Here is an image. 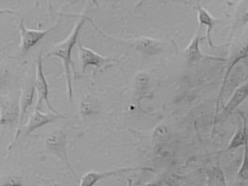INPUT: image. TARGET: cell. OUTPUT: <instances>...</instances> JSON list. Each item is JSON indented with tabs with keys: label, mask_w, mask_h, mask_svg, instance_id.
Returning <instances> with one entry per match:
<instances>
[{
	"label": "cell",
	"mask_w": 248,
	"mask_h": 186,
	"mask_svg": "<svg viewBox=\"0 0 248 186\" xmlns=\"http://www.w3.org/2000/svg\"><path fill=\"white\" fill-rule=\"evenodd\" d=\"M66 117V114L53 112H43L40 109H34L29 116L27 123L23 126L25 136H28L42 126Z\"/></svg>",
	"instance_id": "9c48e42d"
},
{
	"label": "cell",
	"mask_w": 248,
	"mask_h": 186,
	"mask_svg": "<svg viewBox=\"0 0 248 186\" xmlns=\"http://www.w3.org/2000/svg\"><path fill=\"white\" fill-rule=\"evenodd\" d=\"M207 184L208 186H227L224 173L219 167H214L209 170Z\"/></svg>",
	"instance_id": "e0dca14e"
},
{
	"label": "cell",
	"mask_w": 248,
	"mask_h": 186,
	"mask_svg": "<svg viewBox=\"0 0 248 186\" xmlns=\"http://www.w3.org/2000/svg\"><path fill=\"white\" fill-rule=\"evenodd\" d=\"M248 96V80L240 85L232 93L223 108L224 117L229 115Z\"/></svg>",
	"instance_id": "5bb4252c"
},
{
	"label": "cell",
	"mask_w": 248,
	"mask_h": 186,
	"mask_svg": "<svg viewBox=\"0 0 248 186\" xmlns=\"http://www.w3.org/2000/svg\"><path fill=\"white\" fill-rule=\"evenodd\" d=\"M115 173L114 171H88L81 177L78 186H93L101 179L111 176Z\"/></svg>",
	"instance_id": "9a60e30c"
},
{
	"label": "cell",
	"mask_w": 248,
	"mask_h": 186,
	"mask_svg": "<svg viewBox=\"0 0 248 186\" xmlns=\"http://www.w3.org/2000/svg\"><path fill=\"white\" fill-rule=\"evenodd\" d=\"M98 104L91 93L84 94L79 102L78 111L81 119L91 118L98 112Z\"/></svg>",
	"instance_id": "4fadbf2b"
},
{
	"label": "cell",
	"mask_w": 248,
	"mask_h": 186,
	"mask_svg": "<svg viewBox=\"0 0 248 186\" xmlns=\"http://www.w3.org/2000/svg\"><path fill=\"white\" fill-rule=\"evenodd\" d=\"M84 11L79 14L71 31L62 40L57 43L43 56V60L51 56L58 57L62 62V75L65 77L67 97L70 104L72 103L73 88L71 79V69L74 70V65L71 59V51L74 46L77 43L78 33L87 16Z\"/></svg>",
	"instance_id": "6da1fadb"
},
{
	"label": "cell",
	"mask_w": 248,
	"mask_h": 186,
	"mask_svg": "<svg viewBox=\"0 0 248 186\" xmlns=\"http://www.w3.org/2000/svg\"><path fill=\"white\" fill-rule=\"evenodd\" d=\"M68 133L62 128H55L47 132L43 144V152L57 158L71 171L73 169L67 150Z\"/></svg>",
	"instance_id": "7a4b0ae2"
},
{
	"label": "cell",
	"mask_w": 248,
	"mask_h": 186,
	"mask_svg": "<svg viewBox=\"0 0 248 186\" xmlns=\"http://www.w3.org/2000/svg\"><path fill=\"white\" fill-rule=\"evenodd\" d=\"M115 40L128 44L137 50L146 55H155L160 52L165 44L160 40L148 36H140L133 39H121L113 38Z\"/></svg>",
	"instance_id": "30bf717a"
},
{
	"label": "cell",
	"mask_w": 248,
	"mask_h": 186,
	"mask_svg": "<svg viewBox=\"0 0 248 186\" xmlns=\"http://www.w3.org/2000/svg\"><path fill=\"white\" fill-rule=\"evenodd\" d=\"M33 80L34 79L27 81L20 90L19 95V119L13 140L8 146L7 149L8 150H11L16 142L22 129V124L24 116L27 113L28 108L33 102V96L35 92Z\"/></svg>",
	"instance_id": "52a82bcc"
},
{
	"label": "cell",
	"mask_w": 248,
	"mask_h": 186,
	"mask_svg": "<svg viewBox=\"0 0 248 186\" xmlns=\"http://www.w3.org/2000/svg\"><path fill=\"white\" fill-rule=\"evenodd\" d=\"M201 27V26L199 25L198 31L191 39L187 46L183 50V54L186 61L189 63L205 60L226 61V59L204 54L200 49V42L206 38L205 37H202L200 35Z\"/></svg>",
	"instance_id": "ba28073f"
},
{
	"label": "cell",
	"mask_w": 248,
	"mask_h": 186,
	"mask_svg": "<svg viewBox=\"0 0 248 186\" xmlns=\"http://www.w3.org/2000/svg\"><path fill=\"white\" fill-rule=\"evenodd\" d=\"M194 7L197 10L199 25L200 26L204 25L206 27L207 29L205 38L209 47L212 48H220V46H226V45L222 46L215 45L211 38V33L213 28L217 23L220 22V21L211 15L208 11L201 5L197 4L195 5Z\"/></svg>",
	"instance_id": "7c38bea8"
},
{
	"label": "cell",
	"mask_w": 248,
	"mask_h": 186,
	"mask_svg": "<svg viewBox=\"0 0 248 186\" xmlns=\"http://www.w3.org/2000/svg\"><path fill=\"white\" fill-rule=\"evenodd\" d=\"M78 62L81 75L85 76L88 66L94 67L92 75L95 71L102 72L112 66L118 61L117 58L103 56L93 49L85 46L78 39L77 43Z\"/></svg>",
	"instance_id": "3957f363"
},
{
	"label": "cell",
	"mask_w": 248,
	"mask_h": 186,
	"mask_svg": "<svg viewBox=\"0 0 248 186\" xmlns=\"http://www.w3.org/2000/svg\"><path fill=\"white\" fill-rule=\"evenodd\" d=\"M235 23L244 25L248 24V0L241 1L238 5L234 15Z\"/></svg>",
	"instance_id": "ac0fdd59"
},
{
	"label": "cell",
	"mask_w": 248,
	"mask_h": 186,
	"mask_svg": "<svg viewBox=\"0 0 248 186\" xmlns=\"http://www.w3.org/2000/svg\"><path fill=\"white\" fill-rule=\"evenodd\" d=\"M43 56L40 52L36 62L33 85L37 98L34 109H40L42 102L44 101L51 112L60 114L61 112L52 106L48 98V85L43 71Z\"/></svg>",
	"instance_id": "5b68a950"
},
{
	"label": "cell",
	"mask_w": 248,
	"mask_h": 186,
	"mask_svg": "<svg viewBox=\"0 0 248 186\" xmlns=\"http://www.w3.org/2000/svg\"><path fill=\"white\" fill-rule=\"evenodd\" d=\"M0 186H23V183L19 176L10 174L1 178Z\"/></svg>",
	"instance_id": "ffe728a7"
},
{
	"label": "cell",
	"mask_w": 248,
	"mask_h": 186,
	"mask_svg": "<svg viewBox=\"0 0 248 186\" xmlns=\"http://www.w3.org/2000/svg\"><path fill=\"white\" fill-rule=\"evenodd\" d=\"M59 23V18L52 25L46 29L35 30L27 28L23 19L17 20L16 25L20 36L18 46L22 52L23 53H26L46 35L55 29Z\"/></svg>",
	"instance_id": "8992f818"
},
{
	"label": "cell",
	"mask_w": 248,
	"mask_h": 186,
	"mask_svg": "<svg viewBox=\"0 0 248 186\" xmlns=\"http://www.w3.org/2000/svg\"><path fill=\"white\" fill-rule=\"evenodd\" d=\"M241 116L243 119V126L239 128L233 135L226 150L236 149L240 146H243L246 138L248 135L247 120L244 115L241 113Z\"/></svg>",
	"instance_id": "2e32d148"
},
{
	"label": "cell",
	"mask_w": 248,
	"mask_h": 186,
	"mask_svg": "<svg viewBox=\"0 0 248 186\" xmlns=\"http://www.w3.org/2000/svg\"><path fill=\"white\" fill-rule=\"evenodd\" d=\"M248 56V40L244 42L236 47L234 48L229 57L226 70L223 78L221 88L217 99L215 111V120L217 119L219 111L220 100L223 95L225 87L228 80V78L234 66L241 60Z\"/></svg>",
	"instance_id": "8fae6325"
},
{
	"label": "cell",
	"mask_w": 248,
	"mask_h": 186,
	"mask_svg": "<svg viewBox=\"0 0 248 186\" xmlns=\"http://www.w3.org/2000/svg\"><path fill=\"white\" fill-rule=\"evenodd\" d=\"M147 186H155L154 185H148Z\"/></svg>",
	"instance_id": "44dd1931"
},
{
	"label": "cell",
	"mask_w": 248,
	"mask_h": 186,
	"mask_svg": "<svg viewBox=\"0 0 248 186\" xmlns=\"http://www.w3.org/2000/svg\"><path fill=\"white\" fill-rule=\"evenodd\" d=\"M243 146V159L237 176L240 180H248V135L246 138Z\"/></svg>",
	"instance_id": "d6986e66"
},
{
	"label": "cell",
	"mask_w": 248,
	"mask_h": 186,
	"mask_svg": "<svg viewBox=\"0 0 248 186\" xmlns=\"http://www.w3.org/2000/svg\"><path fill=\"white\" fill-rule=\"evenodd\" d=\"M18 94H1L0 97V124L10 127L18 125L20 110Z\"/></svg>",
	"instance_id": "277c9868"
}]
</instances>
